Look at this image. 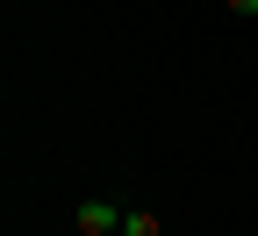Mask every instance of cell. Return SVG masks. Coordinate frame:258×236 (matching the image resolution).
I'll use <instances>...</instances> for the list:
<instances>
[{
	"label": "cell",
	"instance_id": "1",
	"mask_svg": "<svg viewBox=\"0 0 258 236\" xmlns=\"http://www.w3.org/2000/svg\"><path fill=\"white\" fill-rule=\"evenodd\" d=\"M122 215L129 208H115V200H79L72 208V236H122Z\"/></svg>",
	"mask_w": 258,
	"mask_h": 236
},
{
	"label": "cell",
	"instance_id": "2",
	"mask_svg": "<svg viewBox=\"0 0 258 236\" xmlns=\"http://www.w3.org/2000/svg\"><path fill=\"white\" fill-rule=\"evenodd\" d=\"M122 236H165V222H158L151 208H129L122 215Z\"/></svg>",
	"mask_w": 258,
	"mask_h": 236
},
{
	"label": "cell",
	"instance_id": "3",
	"mask_svg": "<svg viewBox=\"0 0 258 236\" xmlns=\"http://www.w3.org/2000/svg\"><path fill=\"white\" fill-rule=\"evenodd\" d=\"M222 8H237V15H258V0H222Z\"/></svg>",
	"mask_w": 258,
	"mask_h": 236
}]
</instances>
